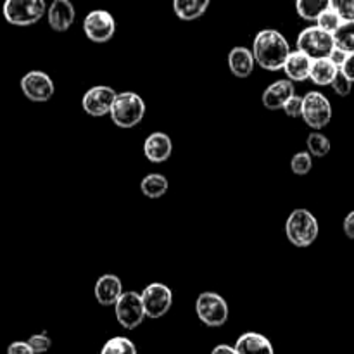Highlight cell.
<instances>
[{
	"label": "cell",
	"mask_w": 354,
	"mask_h": 354,
	"mask_svg": "<svg viewBox=\"0 0 354 354\" xmlns=\"http://www.w3.org/2000/svg\"><path fill=\"white\" fill-rule=\"evenodd\" d=\"M290 52L292 50H290L287 38L279 30H272V28L259 31L252 41V54H254L256 64H259L266 71L283 69Z\"/></svg>",
	"instance_id": "obj_1"
},
{
	"label": "cell",
	"mask_w": 354,
	"mask_h": 354,
	"mask_svg": "<svg viewBox=\"0 0 354 354\" xmlns=\"http://www.w3.org/2000/svg\"><path fill=\"white\" fill-rule=\"evenodd\" d=\"M320 234V225L308 209H294L286 221V235L294 248H310Z\"/></svg>",
	"instance_id": "obj_2"
},
{
	"label": "cell",
	"mask_w": 354,
	"mask_h": 354,
	"mask_svg": "<svg viewBox=\"0 0 354 354\" xmlns=\"http://www.w3.org/2000/svg\"><path fill=\"white\" fill-rule=\"evenodd\" d=\"M109 116L118 128L128 130V128L137 127L145 116L144 99L135 92L118 93Z\"/></svg>",
	"instance_id": "obj_3"
},
{
	"label": "cell",
	"mask_w": 354,
	"mask_h": 354,
	"mask_svg": "<svg viewBox=\"0 0 354 354\" xmlns=\"http://www.w3.org/2000/svg\"><path fill=\"white\" fill-rule=\"evenodd\" d=\"M2 14L14 26H31L47 14L45 0H6Z\"/></svg>",
	"instance_id": "obj_4"
},
{
	"label": "cell",
	"mask_w": 354,
	"mask_h": 354,
	"mask_svg": "<svg viewBox=\"0 0 354 354\" xmlns=\"http://www.w3.org/2000/svg\"><path fill=\"white\" fill-rule=\"evenodd\" d=\"M297 50L306 54L310 59H325L330 57L332 52L335 50V41L334 35L327 33L322 28L308 26L297 35Z\"/></svg>",
	"instance_id": "obj_5"
},
{
	"label": "cell",
	"mask_w": 354,
	"mask_h": 354,
	"mask_svg": "<svg viewBox=\"0 0 354 354\" xmlns=\"http://www.w3.org/2000/svg\"><path fill=\"white\" fill-rule=\"evenodd\" d=\"M196 313L206 327H223L228 320V304L216 292H203L196 301Z\"/></svg>",
	"instance_id": "obj_6"
},
{
	"label": "cell",
	"mask_w": 354,
	"mask_h": 354,
	"mask_svg": "<svg viewBox=\"0 0 354 354\" xmlns=\"http://www.w3.org/2000/svg\"><path fill=\"white\" fill-rule=\"evenodd\" d=\"M303 120L315 131L327 127L332 120V104L322 92H308L303 97Z\"/></svg>",
	"instance_id": "obj_7"
},
{
	"label": "cell",
	"mask_w": 354,
	"mask_h": 354,
	"mask_svg": "<svg viewBox=\"0 0 354 354\" xmlns=\"http://www.w3.org/2000/svg\"><path fill=\"white\" fill-rule=\"evenodd\" d=\"M114 313H116L118 324L127 328V330H133L147 318L145 317L142 296L138 292H133V290L123 292V296L120 297V301L114 306Z\"/></svg>",
	"instance_id": "obj_8"
},
{
	"label": "cell",
	"mask_w": 354,
	"mask_h": 354,
	"mask_svg": "<svg viewBox=\"0 0 354 354\" xmlns=\"http://www.w3.org/2000/svg\"><path fill=\"white\" fill-rule=\"evenodd\" d=\"M83 31L93 44H106L116 33V21L109 10H90L83 19Z\"/></svg>",
	"instance_id": "obj_9"
},
{
	"label": "cell",
	"mask_w": 354,
	"mask_h": 354,
	"mask_svg": "<svg viewBox=\"0 0 354 354\" xmlns=\"http://www.w3.org/2000/svg\"><path fill=\"white\" fill-rule=\"evenodd\" d=\"M140 296L145 308V317L152 318V320H158V318L165 317L173 304V292L165 283H149L142 290Z\"/></svg>",
	"instance_id": "obj_10"
},
{
	"label": "cell",
	"mask_w": 354,
	"mask_h": 354,
	"mask_svg": "<svg viewBox=\"0 0 354 354\" xmlns=\"http://www.w3.org/2000/svg\"><path fill=\"white\" fill-rule=\"evenodd\" d=\"M118 93L116 90L106 85H97L86 90V93L82 99V107L86 114L93 118H102L106 114H111V109L114 106Z\"/></svg>",
	"instance_id": "obj_11"
},
{
	"label": "cell",
	"mask_w": 354,
	"mask_h": 354,
	"mask_svg": "<svg viewBox=\"0 0 354 354\" xmlns=\"http://www.w3.org/2000/svg\"><path fill=\"white\" fill-rule=\"evenodd\" d=\"M21 90L31 102H47L54 97L55 86L47 73L30 71L21 78Z\"/></svg>",
	"instance_id": "obj_12"
},
{
	"label": "cell",
	"mask_w": 354,
	"mask_h": 354,
	"mask_svg": "<svg viewBox=\"0 0 354 354\" xmlns=\"http://www.w3.org/2000/svg\"><path fill=\"white\" fill-rule=\"evenodd\" d=\"M123 292V283H121L120 277L113 275V273L100 275L93 287V294L100 306H116Z\"/></svg>",
	"instance_id": "obj_13"
},
{
	"label": "cell",
	"mask_w": 354,
	"mask_h": 354,
	"mask_svg": "<svg viewBox=\"0 0 354 354\" xmlns=\"http://www.w3.org/2000/svg\"><path fill=\"white\" fill-rule=\"evenodd\" d=\"M76 19V10L71 0H54L47 9L48 26L54 31H68Z\"/></svg>",
	"instance_id": "obj_14"
},
{
	"label": "cell",
	"mask_w": 354,
	"mask_h": 354,
	"mask_svg": "<svg viewBox=\"0 0 354 354\" xmlns=\"http://www.w3.org/2000/svg\"><path fill=\"white\" fill-rule=\"evenodd\" d=\"M294 95H296V90L290 80H277L263 92L261 102L268 111H279L283 109L287 100Z\"/></svg>",
	"instance_id": "obj_15"
},
{
	"label": "cell",
	"mask_w": 354,
	"mask_h": 354,
	"mask_svg": "<svg viewBox=\"0 0 354 354\" xmlns=\"http://www.w3.org/2000/svg\"><path fill=\"white\" fill-rule=\"evenodd\" d=\"M173 152V142L169 138V135H166L165 131H154V133L149 135L144 142V156L151 162H165L168 161L169 156Z\"/></svg>",
	"instance_id": "obj_16"
},
{
	"label": "cell",
	"mask_w": 354,
	"mask_h": 354,
	"mask_svg": "<svg viewBox=\"0 0 354 354\" xmlns=\"http://www.w3.org/2000/svg\"><path fill=\"white\" fill-rule=\"evenodd\" d=\"M256 66L254 54L252 48L248 47H234L228 54V68L230 73L237 78H248L252 75Z\"/></svg>",
	"instance_id": "obj_17"
},
{
	"label": "cell",
	"mask_w": 354,
	"mask_h": 354,
	"mask_svg": "<svg viewBox=\"0 0 354 354\" xmlns=\"http://www.w3.org/2000/svg\"><path fill=\"white\" fill-rule=\"evenodd\" d=\"M235 353L237 354H275L272 342L268 337L258 334V332H245L235 342Z\"/></svg>",
	"instance_id": "obj_18"
},
{
	"label": "cell",
	"mask_w": 354,
	"mask_h": 354,
	"mask_svg": "<svg viewBox=\"0 0 354 354\" xmlns=\"http://www.w3.org/2000/svg\"><path fill=\"white\" fill-rule=\"evenodd\" d=\"M311 64H313V59H310L303 52L292 50L287 57L286 64H283L287 80H290V82H306V80H310Z\"/></svg>",
	"instance_id": "obj_19"
},
{
	"label": "cell",
	"mask_w": 354,
	"mask_h": 354,
	"mask_svg": "<svg viewBox=\"0 0 354 354\" xmlns=\"http://www.w3.org/2000/svg\"><path fill=\"white\" fill-rule=\"evenodd\" d=\"M211 0H173V12L182 21H196L204 16Z\"/></svg>",
	"instance_id": "obj_20"
},
{
	"label": "cell",
	"mask_w": 354,
	"mask_h": 354,
	"mask_svg": "<svg viewBox=\"0 0 354 354\" xmlns=\"http://www.w3.org/2000/svg\"><path fill=\"white\" fill-rule=\"evenodd\" d=\"M339 68L332 62L330 57L325 59H315L311 64V75L310 80L318 86H327L332 85L334 78L337 76Z\"/></svg>",
	"instance_id": "obj_21"
},
{
	"label": "cell",
	"mask_w": 354,
	"mask_h": 354,
	"mask_svg": "<svg viewBox=\"0 0 354 354\" xmlns=\"http://www.w3.org/2000/svg\"><path fill=\"white\" fill-rule=\"evenodd\" d=\"M168 178L165 175H161V173H151L140 183L142 194L145 197H149V199H159V197H162L168 192Z\"/></svg>",
	"instance_id": "obj_22"
},
{
	"label": "cell",
	"mask_w": 354,
	"mask_h": 354,
	"mask_svg": "<svg viewBox=\"0 0 354 354\" xmlns=\"http://www.w3.org/2000/svg\"><path fill=\"white\" fill-rule=\"evenodd\" d=\"M332 0H296V10L301 19L317 21L322 12L330 9Z\"/></svg>",
	"instance_id": "obj_23"
},
{
	"label": "cell",
	"mask_w": 354,
	"mask_h": 354,
	"mask_svg": "<svg viewBox=\"0 0 354 354\" xmlns=\"http://www.w3.org/2000/svg\"><path fill=\"white\" fill-rule=\"evenodd\" d=\"M334 41L335 48L346 54H354V21L341 24V28L334 33Z\"/></svg>",
	"instance_id": "obj_24"
},
{
	"label": "cell",
	"mask_w": 354,
	"mask_h": 354,
	"mask_svg": "<svg viewBox=\"0 0 354 354\" xmlns=\"http://www.w3.org/2000/svg\"><path fill=\"white\" fill-rule=\"evenodd\" d=\"M308 152H310L313 158H325V156L330 152V140H328L327 135L320 133V131H313V133L308 135Z\"/></svg>",
	"instance_id": "obj_25"
},
{
	"label": "cell",
	"mask_w": 354,
	"mask_h": 354,
	"mask_svg": "<svg viewBox=\"0 0 354 354\" xmlns=\"http://www.w3.org/2000/svg\"><path fill=\"white\" fill-rule=\"evenodd\" d=\"M100 354H138L137 346L130 341L128 337H118L109 339V341L104 344V348L100 349Z\"/></svg>",
	"instance_id": "obj_26"
},
{
	"label": "cell",
	"mask_w": 354,
	"mask_h": 354,
	"mask_svg": "<svg viewBox=\"0 0 354 354\" xmlns=\"http://www.w3.org/2000/svg\"><path fill=\"white\" fill-rule=\"evenodd\" d=\"M315 23H317V26L322 28L324 31L334 35L335 31L341 28V24L344 23V21H342L341 16H339V14L335 12V10L330 7V9H327L325 12H322L320 16H318V19L315 21Z\"/></svg>",
	"instance_id": "obj_27"
},
{
	"label": "cell",
	"mask_w": 354,
	"mask_h": 354,
	"mask_svg": "<svg viewBox=\"0 0 354 354\" xmlns=\"http://www.w3.org/2000/svg\"><path fill=\"white\" fill-rule=\"evenodd\" d=\"M290 168L296 175L304 176L311 171L313 168V156L310 152H297L292 156V161H290Z\"/></svg>",
	"instance_id": "obj_28"
},
{
	"label": "cell",
	"mask_w": 354,
	"mask_h": 354,
	"mask_svg": "<svg viewBox=\"0 0 354 354\" xmlns=\"http://www.w3.org/2000/svg\"><path fill=\"white\" fill-rule=\"evenodd\" d=\"M330 7L341 16L344 23L354 21V0H332Z\"/></svg>",
	"instance_id": "obj_29"
},
{
	"label": "cell",
	"mask_w": 354,
	"mask_h": 354,
	"mask_svg": "<svg viewBox=\"0 0 354 354\" xmlns=\"http://www.w3.org/2000/svg\"><path fill=\"white\" fill-rule=\"evenodd\" d=\"M330 86H332V88H334V92L337 93V95L348 97L349 93H351V90H353V82L348 78V76L344 75V73L341 71V69H339L337 76H335L334 82H332Z\"/></svg>",
	"instance_id": "obj_30"
},
{
	"label": "cell",
	"mask_w": 354,
	"mask_h": 354,
	"mask_svg": "<svg viewBox=\"0 0 354 354\" xmlns=\"http://www.w3.org/2000/svg\"><path fill=\"white\" fill-rule=\"evenodd\" d=\"M26 342L30 344V348L33 349L35 354L47 353L52 346L50 337H48L47 334H35V335H31Z\"/></svg>",
	"instance_id": "obj_31"
},
{
	"label": "cell",
	"mask_w": 354,
	"mask_h": 354,
	"mask_svg": "<svg viewBox=\"0 0 354 354\" xmlns=\"http://www.w3.org/2000/svg\"><path fill=\"white\" fill-rule=\"evenodd\" d=\"M283 113H286L289 118L303 116V97L299 95L290 97V99L286 102V106H283Z\"/></svg>",
	"instance_id": "obj_32"
},
{
	"label": "cell",
	"mask_w": 354,
	"mask_h": 354,
	"mask_svg": "<svg viewBox=\"0 0 354 354\" xmlns=\"http://www.w3.org/2000/svg\"><path fill=\"white\" fill-rule=\"evenodd\" d=\"M7 354H35L33 349L30 348V344L24 341H16L12 344H9L7 348Z\"/></svg>",
	"instance_id": "obj_33"
},
{
	"label": "cell",
	"mask_w": 354,
	"mask_h": 354,
	"mask_svg": "<svg viewBox=\"0 0 354 354\" xmlns=\"http://www.w3.org/2000/svg\"><path fill=\"white\" fill-rule=\"evenodd\" d=\"M341 71L354 83V54H348L344 64L341 66Z\"/></svg>",
	"instance_id": "obj_34"
},
{
	"label": "cell",
	"mask_w": 354,
	"mask_h": 354,
	"mask_svg": "<svg viewBox=\"0 0 354 354\" xmlns=\"http://www.w3.org/2000/svg\"><path fill=\"white\" fill-rule=\"evenodd\" d=\"M342 230H344L346 237L353 239L354 241V211L344 218V223H342Z\"/></svg>",
	"instance_id": "obj_35"
},
{
	"label": "cell",
	"mask_w": 354,
	"mask_h": 354,
	"mask_svg": "<svg viewBox=\"0 0 354 354\" xmlns=\"http://www.w3.org/2000/svg\"><path fill=\"white\" fill-rule=\"evenodd\" d=\"M211 354H237L235 353L234 346H228V344H218L216 348L211 351Z\"/></svg>",
	"instance_id": "obj_36"
}]
</instances>
